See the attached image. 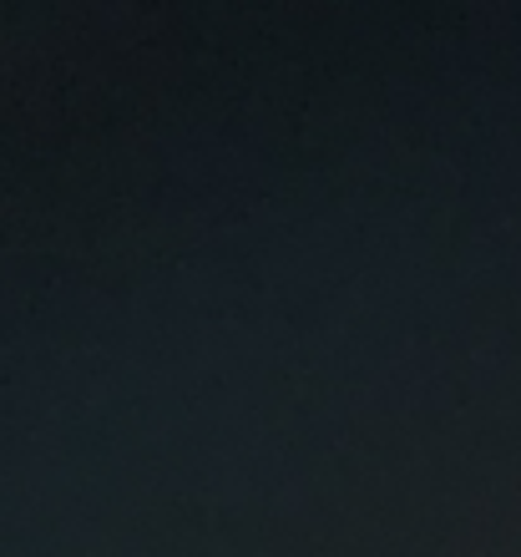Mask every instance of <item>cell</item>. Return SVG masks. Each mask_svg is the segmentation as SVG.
I'll return each instance as SVG.
<instances>
[]
</instances>
